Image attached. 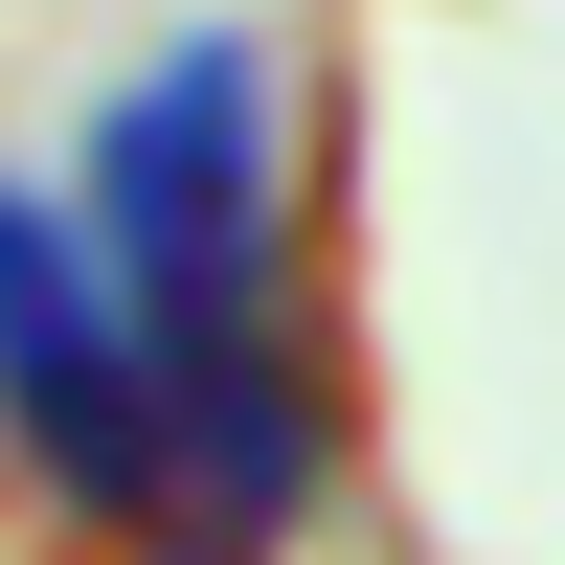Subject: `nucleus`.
<instances>
[{"instance_id":"nucleus-2","label":"nucleus","mask_w":565,"mask_h":565,"mask_svg":"<svg viewBox=\"0 0 565 565\" xmlns=\"http://www.w3.org/2000/svg\"><path fill=\"white\" fill-rule=\"evenodd\" d=\"M0 430H23L90 521H136V498L181 476V452H159V362H136L114 249H90V226H45L23 181H0Z\"/></svg>"},{"instance_id":"nucleus-1","label":"nucleus","mask_w":565,"mask_h":565,"mask_svg":"<svg viewBox=\"0 0 565 565\" xmlns=\"http://www.w3.org/2000/svg\"><path fill=\"white\" fill-rule=\"evenodd\" d=\"M90 249H114L136 362H159V452L226 498V521H295L317 498V407H295V362H271V68L249 45H181V68L114 114Z\"/></svg>"}]
</instances>
